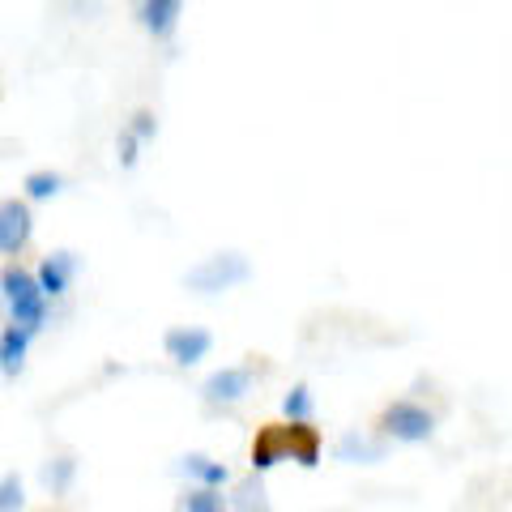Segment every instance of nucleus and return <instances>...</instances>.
<instances>
[{
  "mask_svg": "<svg viewBox=\"0 0 512 512\" xmlns=\"http://www.w3.org/2000/svg\"><path fill=\"white\" fill-rule=\"evenodd\" d=\"M30 338H35V333H26L22 325H9L0 329V376H18L22 367H26V350H30Z\"/></svg>",
  "mask_w": 512,
  "mask_h": 512,
  "instance_id": "obj_9",
  "label": "nucleus"
},
{
  "mask_svg": "<svg viewBox=\"0 0 512 512\" xmlns=\"http://www.w3.org/2000/svg\"><path fill=\"white\" fill-rule=\"evenodd\" d=\"M248 278H252L248 256H239V252H214V256H205L201 265L188 269L184 286H188V291H197V295H222V291H231V286L248 282Z\"/></svg>",
  "mask_w": 512,
  "mask_h": 512,
  "instance_id": "obj_2",
  "label": "nucleus"
},
{
  "mask_svg": "<svg viewBox=\"0 0 512 512\" xmlns=\"http://www.w3.org/2000/svg\"><path fill=\"white\" fill-rule=\"evenodd\" d=\"M333 457L346 461V466H376V461H384V444L359 436V431H346V436L333 444Z\"/></svg>",
  "mask_w": 512,
  "mask_h": 512,
  "instance_id": "obj_11",
  "label": "nucleus"
},
{
  "mask_svg": "<svg viewBox=\"0 0 512 512\" xmlns=\"http://www.w3.org/2000/svg\"><path fill=\"white\" fill-rule=\"evenodd\" d=\"M137 150H141V141L124 128V137H120V167H137Z\"/></svg>",
  "mask_w": 512,
  "mask_h": 512,
  "instance_id": "obj_21",
  "label": "nucleus"
},
{
  "mask_svg": "<svg viewBox=\"0 0 512 512\" xmlns=\"http://www.w3.org/2000/svg\"><path fill=\"white\" fill-rule=\"evenodd\" d=\"M73 274H77V256L73 252H47L43 265H39V274H35V282H39V291L47 299H60L64 291H69Z\"/></svg>",
  "mask_w": 512,
  "mask_h": 512,
  "instance_id": "obj_8",
  "label": "nucleus"
},
{
  "mask_svg": "<svg viewBox=\"0 0 512 512\" xmlns=\"http://www.w3.org/2000/svg\"><path fill=\"white\" fill-rule=\"evenodd\" d=\"M0 299H5V308H9V320L13 325H22L26 333H39L47 325V303L52 299L39 291L35 274H26L22 265L0 269Z\"/></svg>",
  "mask_w": 512,
  "mask_h": 512,
  "instance_id": "obj_1",
  "label": "nucleus"
},
{
  "mask_svg": "<svg viewBox=\"0 0 512 512\" xmlns=\"http://www.w3.org/2000/svg\"><path fill=\"white\" fill-rule=\"evenodd\" d=\"M163 350H167V359L171 363H180V367H192V363H201L205 355L214 350V338L205 329H167V338H163Z\"/></svg>",
  "mask_w": 512,
  "mask_h": 512,
  "instance_id": "obj_7",
  "label": "nucleus"
},
{
  "mask_svg": "<svg viewBox=\"0 0 512 512\" xmlns=\"http://www.w3.org/2000/svg\"><path fill=\"white\" fill-rule=\"evenodd\" d=\"M380 431L389 440H397V444H427L431 436H436V414H431L427 406H419V402H389L384 406V414H380Z\"/></svg>",
  "mask_w": 512,
  "mask_h": 512,
  "instance_id": "obj_3",
  "label": "nucleus"
},
{
  "mask_svg": "<svg viewBox=\"0 0 512 512\" xmlns=\"http://www.w3.org/2000/svg\"><path fill=\"white\" fill-rule=\"evenodd\" d=\"M180 470H184L188 478H197V483H205V487H227V483H231V470L222 466V461L205 457V453H188V457L180 461Z\"/></svg>",
  "mask_w": 512,
  "mask_h": 512,
  "instance_id": "obj_13",
  "label": "nucleus"
},
{
  "mask_svg": "<svg viewBox=\"0 0 512 512\" xmlns=\"http://www.w3.org/2000/svg\"><path fill=\"white\" fill-rule=\"evenodd\" d=\"M60 188H64V180H60L56 171H30L26 175V197L30 201H52Z\"/></svg>",
  "mask_w": 512,
  "mask_h": 512,
  "instance_id": "obj_15",
  "label": "nucleus"
},
{
  "mask_svg": "<svg viewBox=\"0 0 512 512\" xmlns=\"http://www.w3.org/2000/svg\"><path fill=\"white\" fill-rule=\"evenodd\" d=\"M128 133H133L137 141H154V137H158V120H154V111H137L133 124H128Z\"/></svg>",
  "mask_w": 512,
  "mask_h": 512,
  "instance_id": "obj_18",
  "label": "nucleus"
},
{
  "mask_svg": "<svg viewBox=\"0 0 512 512\" xmlns=\"http://www.w3.org/2000/svg\"><path fill=\"white\" fill-rule=\"evenodd\" d=\"M26 504V495H22V478L18 474H9L5 483H0V508H22Z\"/></svg>",
  "mask_w": 512,
  "mask_h": 512,
  "instance_id": "obj_19",
  "label": "nucleus"
},
{
  "mask_svg": "<svg viewBox=\"0 0 512 512\" xmlns=\"http://www.w3.org/2000/svg\"><path fill=\"white\" fill-rule=\"evenodd\" d=\"M282 410H286V419H312V389L308 384H295V389L282 397Z\"/></svg>",
  "mask_w": 512,
  "mask_h": 512,
  "instance_id": "obj_16",
  "label": "nucleus"
},
{
  "mask_svg": "<svg viewBox=\"0 0 512 512\" xmlns=\"http://www.w3.org/2000/svg\"><path fill=\"white\" fill-rule=\"evenodd\" d=\"M291 457V419L286 423H265L252 440V474L274 470L278 461Z\"/></svg>",
  "mask_w": 512,
  "mask_h": 512,
  "instance_id": "obj_6",
  "label": "nucleus"
},
{
  "mask_svg": "<svg viewBox=\"0 0 512 512\" xmlns=\"http://www.w3.org/2000/svg\"><path fill=\"white\" fill-rule=\"evenodd\" d=\"M30 231H35L30 205L18 197L0 201V256H18L30 244Z\"/></svg>",
  "mask_w": 512,
  "mask_h": 512,
  "instance_id": "obj_4",
  "label": "nucleus"
},
{
  "mask_svg": "<svg viewBox=\"0 0 512 512\" xmlns=\"http://www.w3.org/2000/svg\"><path fill=\"white\" fill-rule=\"evenodd\" d=\"M252 380H256V372L248 363L244 367H222V372H214L210 380L201 384V397L210 406H235V402H244V397H248Z\"/></svg>",
  "mask_w": 512,
  "mask_h": 512,
  "instance_id": "obj_5",
  "label": "nucleus"
},
{
  "mask_svg": "<svg viewBox=\"0 0 512 512\" xmlns=\"http://www.w3.org/2000/svg\"><path fill=\"white\" fill-rule=\"evenodd\" d=\"M291 461H299L303 470L320 466V431L308 419H291Z\"/></svg>",
  "mask_w": 512,
  "mask_h": 512,
  "instance_id": "obj_12",
  "label": "nucleus"
},
{
  "mask_svg": "<svg viewBox=\"0 0 512 512\" xmlns=\"http://www.w3.org/2000/svg\"><path fill=\"white\" fill-rule=\"evenodd\" d=\"M180 13H184V0H141V26L154 39H167L175 22H180Z\"/></svg>",
  "mask_w": 512,
  "mask_h": 512,
  "instance_id": "obj_10",
  "label": "nucleus"
},
{
  "mask_svg": "<svg viewBox=\"0 0 512 512\" xmlns=\"http://www.w3.org/2000/svg\"><path fill=\"white\" fill-rule=\"evenodd\" d=\"M175 508H184V512H222L227 508V495H222V487H192L188 495H180L175 500Z\"/></svg>",
  "mask_w": 512,
  "mask_h": 512,
  "instance_id": "obj_14",
  "label": "nucleus"
},
{
  "mask_svg": "<svg viewBox=\"0 0 512 512\" xmlns=\"http://www.w3.org/2000/svg\"><path fill=\"white\" fill-rule=\"evenodd\" d=\"M227 508H269L265 487H261V483H244V487H239L235 500H227Z\"/></svg>",
  "mask_w": 512,
  "mask_h": 512,
  "instance_id": "obj_17",
  "label": "nucleus"
},
{
  "mask_svg": "<svg viewBox=\"0 0 512 512\" xmlns=\"http://www.w3.org/2000/svg\"><path fill=\"white\" fill-rule=\"evenodd\" d=\"M69 478H73V461L64 457V461H56V470H47V487L64 491V487H69Z\"/></svg>",
  "mask_w": 512,
  "mask_h": 512,
  "instance_id": "obj_20",
  "label": "nucleus"
}]
</instances>
